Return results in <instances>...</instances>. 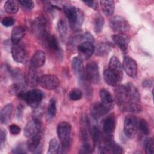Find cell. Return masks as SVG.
<instances>
[{
    "label": "cell",
    "mask_w": 154,
    "mask_h": 154,
    "mask_svg": "<svg viewBox=\"0 0 154 154\" xmlns=\"http://www.w3.org/2000/svg\"><path fill=\"white\" fill-rule=\"evenodd\" d=\"M153 84V81L150 79H145L143 82V85L144 88H149L150 87H152Z\"/></svg>",
    "instance_id": "7dc6e473"
},
{
    "label": "cell",
    "mask_w": 154,
    "mask_h": 154,
    "mask_svg": "<svg viewBox=\"0 0 154 154\" xmlns=\"http://www.w3.org/2000/svg\"><path fill=\"white\" fill-rule=\"evenodd\" d=\"M137 131V118L133 115H128L124 119V133L129 138H133Z\"/></svg>",
    "instance_id": "8992f818"
},
{
    "label": "cell",
    "mask_w": 154,
    "mask_h": 154,
    "mask_svg": "<svg viewBox=\"0 0 154 154\" xmlns=\"http://www.w3.org/2000/svg\"><path fill=\"white\" fill-rule=\"evenodd\" d=\"M153 140L152 138H147L144 141V147L146 153L152 154L154 153Z\"/></svg>",
    "instance_id": "f35d334b"
},
{
    "label": "cell",
    "mask_w": 154,
    "mask_h": 154,
    "mask_svg": "<svg viewBox=\"0 0 154 154\" xmlns=\"http://www.w3.org/2000/svg\"><path fill=\"white\" fill-rule=\"evenodd\" d=\"M13 105L11 103H8L5 105L1 110L0 112V120L1 123L7 124L10 119L12 113Z\"/></svg>",
    "instance_id": "cb8c5ba5"
},
{
    "label": "cell",
    "mask_w": 154,
    "mask_h": 154,
    "mask_svg": "<svg viewBox=\"0 0 154 154\" xmlns=\"http://www.w3.org/2000/svg\"><path fill=\"white\" fill-rule=\"evenodd\" d=\"M112 108V106L106 105L102 102H97L91 105L90 114L94 119H98L106 114Z\"/></svg>",
    "instance_id": "8fae6325"
},
{
    "label": "cell",
    "mask_w": 154,
    "mask_h": 154,
    "mask_svg": "<svg viewBox=\"0 0 154 154\" xmlns=\"http://www.w3.org/2000/svg\"><path fill=\"white\" fill-rule=\"evenodd\" d=\"M126 85L128 87L130 101L138 103L140 100V95L137 88L131 83H127Z\"/></svg>",
    "instance_id": "f546056e"
},
{
    "label": "cell",
    "mask_w": 154,
    "mask_h": 154,
    "mask_svg": "<svg viewBox=\"0 0 154 154\" xmlns=\"http://www.w3.org/2000/svg\"><path fill=\"white\" fill-rule=\"evenodd\" d=\"M42 117V109L39 106H37L34 108V111L32 112V119L41 122Z\"/></svg>",
    "instance_id": "ab89813d"
},
{
    "label": "cell",
    "mask_w": 154,
    "mask_h": 154,
    "mask_svg": "<svg viewBox=\"0 0 154 154\" xmlns=\"http://www.w3.org/2000/svg\"><path fill=\"white\" fill-rule=\"evenodd\" d=\"M115 97L117 104L122 107L126 103L130 102L129 90L127 85H118L115 89Z\"/></svg>",
    "instance_id": "52a82bcc"
},
{
    "label": "cell",
    "mask_w": 154,
    "mask_h": 154,
    "mask_svg": "<svg viewBox=\"0 0 154 154\" xmlns=\"http://www.w3.org/2000/svg\"><path fill=\"white\" fill-rule=\"evenodd\" d=\"M77 51L79 54V58L82 60H86L93 54L95 51V47L92 42L84 41L78 45Z\"/></svg>",
    "instance_id": "ba28073f"
},
{
    "label": "cell",
    "mask_w": 154,
    "mask_h": 154,
    "mask_svg": "<svg viewBox=\"0 0 154 154\" xmlns=\"http://www.w3.org/2000/svg\"><path fill=\"white\" fill-rule=\"evenodd\" d=\"M26 87L23 83L18 82V83H14L10 85L8 91L9 93L13 95L19 97L20 94L25 91Z\"/></svg>",
    "instance_id": "83f0119b"
},
{
    "label": "cell",
    "mask_w": 154,
    "mask_h": 154,
    "mask_svg": "<svg viewBox=\"0 0 154 154\" xmlns=\"http://www.w3.org/2000/svg\"><path fill=\"white\" fill-rule=\"evenodd\" d=\"M9 131L13 135H17L20 132V128L16 124H11L9 126Z\"/></svg>",
    "instance_id": "f6af8a7d"
},
{
    "label": "cell",
    "mask_w": 154,
    "mask_h": 154,
    "mask_svg": "<svg viewBox=\"0 0 154 154\" xmlns=\"http://www.w3.org/2000/svg\"><path fill=\"white\" fill-rule=\"evenodd\" d=\"M13 59L19 63H26L28 59L27 52L23 46L20 45H13L11 50Z\"/></svg>",
    "instance_id": "7c38bea8"
},
{
    "label": "cell",
    "mask_w": 154,
    "mask_h": 154,
    "mask_svg": "<svg viewBox=\"0 0 154 154\" xmlns=\"http://www.w3.org/2000/svg\"><path fill=\"white\" fill-rule=\"evenodd\" d=\"M57 28L61 40L63 42H66L68 35V28L65 20L60 19L57 23Z\"/></svg>",
    "instance_id": "f1b7e54d"
},
{
    "label": "cell",
    "mask_w": 154,
    "mask_h": 154,
    "mask_svg": "<svg viewBox=\"0 0 154 154\" xmlns=\"http://www.w3.org/2000/svg\"><path fill=\"white\" fill-rule=\"evenodd\" d=\"M39 78L35 69H31L26 77V82L30 87L36 86L39 84Z\"/></svg>",
    "instance_id": "4316f807"
},
{
    "label": "cell",
    "mask_w": 154,
    "mask_h": 154,
    "mask_svg": "<svg viewBox=\"0 0 154 154\" xmlns=\"http://www.w3.org/2000/svg\"><path fill=\"white\" fill-rule=\"evenodd\" d=\"M64 13L69 22L71 28L74 31L81 29L84 22V14L78 8L72 4H65L63 6Z\"/></svg>",
    "instance_id": "6da1fadb"
},
{
    "label": "cell",
    "mask_w": 154,
    "mask_h": 154,
    "mask_svg": "<svg viewBox=\"0 0 154 154\" xmlns=\"http://www.w3.org/2000/svg\"><path fill=\"white\" fill-rule=\"evenodd\" d=\"M92 152L93 148L91 146L82 144V146L79 149V153H91Z\"/></svg>",
    "instance_id": "ee69618b"
},
{
    "label": "cell",
    "mask_w": 154,
    "mask_h": 154,
    "mask_svg": "<svg viewBox=\"0 0 154 154\" xmlns=\"http://www.w3.org/2000/svg\"><path fill=\"white\" fill-rule=\"evenodd\" d=\"M109 25L114 31L119 32H125L130 28L128 21L120 16L113 17L109 22Z\"/></svg>",
    "instance_id": "30bf717a"
},
{
    "label": "cell",
    "mask_w": 154,
    "mask_h": 154,
    "mask_svg": "<svg viewBox=\"0 0 154 154\" xmlns=\"http://www.w3.org/2000/svg\"><path fill=\"white\" fill-rule=\"evenodd\" d=\"M44 45L52 52H54L58 55L61 54V49L59 45L57 37L54 35L48 34L43 40Z\"/></svg>",
    "instance_id": "5bb4252c"
},
{
    "label": "cell",
    "mask_w": 154,
    "mask_h": 154,
    "mask_svg": "<svg viewBox=\"0 0 154 154\" xmlns=\"http://www.w3.org/2000/svg\"><path fill=\"white\" fill-rule=\"evenodd\" d=\"M69 96L72 100H78L82 98V92L78 88H73L70 91Z\"/></svg>",
    "instance_id": "74e56055"
},
{
    "label": "cell",
    "mask_w": 154,
    "mask_h": 154,
    "mask_svg": "<svg viewBox=\"0 0 154 154\" xmlns=\"http://www.w3.org/2000/svg\"><path fill=\"white\" fill-rule=\"evenodd\" d=\"M19 2L23 8H25L26 10H31L34 7V2L31 0H20Z\"/></svg>",
    "instance_id": "b9f144b4"
},
{
    "label": "cell",
    "mask_w": 154,
    "mask_h": 154,
    "mask_svg": "<svg viewBox=\"0 0 154 154\" xmlns=\"http://www.w3.org/2000/svg\"><path fill=\"white\" fill-rule=\"evenodd\" d=\"M46 54L42 50L37 51L31 59V66L33 69L42 67L45 63Z\"/></svg>",
    "instance_id": "ac0fdd59"
},
{
    "label": "cell",
    "mask_w": 154,
    "mask_h": 154,
    "mask_svg": "<svg viewBox=\"0 0 154 154\" xmlns=\"http://www.w3.org/2000/svg\"><path fill=\"white\" fill-rule=\"evenodd\" d=\"M108 69L114 72L118 77L122 80L123 78V67L119 58L116 56H112L109 61Z\"/></svg>",
    "instance_id": "2e32d148"
},
{
    "label": "cell",
    "mask_w": 154,
    "mask_h": 154,
    "mask_svg": "<svg viewBox=\"0 0 154 154\" xmlns=\"http://www.w3.org/2000/svg\"><path fill=\"white\" fill-rule=\"evenodd\" d=\"M104 25V18L100 14L95 15L93 20L94 30L96 33H99L102 31Z\"/></svg>",
    "instance_id": "1f68e13d"
},
{
    "label": "cell",
    "mask_w": 154,
    "mask_h": 154,
    "mask_svg": "<svg viewBox=\"0 0 154 154\" xmlns=\"http://www.w3.org/2000/svg\"><path fill=\"white\" fill-rule=\"evenodd\" d=\"M7 140V132L6 131L1 129L0 132V147L2 149V147L5 146V143Z\"/></svg>",
    "instance_id": "7bdbcfd3"
},
{
    "label": "cell",
    "mask_w": 154,
    "mask_h": 154,
    "mask_svg": "<svg viewBox=\"0 0 154 154\" xmlns=\"http://www.w3.org/2000/svg\"><path fill=\"white\" fill-rule=\"evenodd\" d=\"M41 128V122L32 119L28 122L24 128V135L26 137L29 138L38 134Z\"/></svg>",
    "instance_id": "9a60e30c"
},
{
    "label": "cell",
    "mask_w": 154,
    "mask_h": 154,
    "mask_svg": "<svg viewBox=\"0 0 154 154\" xmlns=\"http://www.w3.org/2000/svg\"><path fill=\"white\" fill-rule=\"evenodd\" d=\"M60 147L55 138H52L49 143V148L47 153L49 154L58 153L60 152Z\"/></svg>",
    "instance_id": "8d00e7d4"
},
{
    "label": "cell",
    "mask_w": 154,
    "mask_h": 154,
    "mask_svg": "<svg viewBox=\"0 0 154 154\" xmlns=\"http://www.w3.org/2000/svg\"><path fill=\"white\" fill-rule=\"evenodd\" d=\"M14 23H15L14 19L10 16L5 17L1 20V24L5 27H10L13 25Z\"/></svg>",
    "instance_id": "60d3db41"
},
{
    "label": "cell",
    "mask_w": 154,
    "mask_h": 154,
    "mask_svg": "<svg viewBox=\"0 0 154 154\" xmlns=\"http://www.w3.org/2000/svg\"><path fill=\"white\" fill-rule=\"evenodd\" d=\"M100 4L103 13L107 16H111L114 11V1H100Z\"/></svg>",
    "instance_id": "484cf974"
},
{
    "label": "cell",
    "mask_w": 154,
    "mask_h": 154,
    "mask_svg": "<svg viewBox=\"0 0 154 154\" xmlns=\"http://www.w3.org/2000/svg\"><path fill=\"white\" fill-rule=\"evenodd\" d=\"M137 129L144 135H147L150 134V129L146 120L143 118L137 119Z\"/></svg>",
    "instance_id": "e575fe53"
},
{
    "label": "cell",
    "mask_w": 154,
    "mask_h": 154,
    "mask_svg": "<svg viewBox=\"0 0 154 154\" xmlns=\"http://www.w3.org/2000/svg\"><path fill=\"white\" fill-rule=\"evenodd\" d=\"M113 46L109 42H102L98 44L95 48V52L97 56L103 57L108 55L111 51Z\"/></svg>",
    "instance_id": "603a6c76"
},
{
    "label": "cell",
    "mask_w": 154,
    "mask_h": 154,
    "mask_svg": "<svg viewBox=\"0 0 154 154\" xmlns=\"http://www.w3.org/2000/svg\"><path fill=\"white\" fill-rule=\"evenodd\" d=\"M84 78L85 81L93 84L99 82L100 75L98 65L96 62H90L84 67Z\"/></svg>",
    "instance_id": "5b68a950"
},
{
    "label": "cell",
    "mask_w": 154,
    "mask_h": 154,
    "mask_svg": "<svg viewBox=\"0 0 154 154\" xmlns=\"http://www.w3.org/2000/svg\"><path fill=\"white\" fill-rule=\"evenodd\" d=\"M57 106H56V100L54 98H51L47 108V114L49 118H53L56 115Z\"/></svg>",
    "instance_id": "d590c367"
},
{
    "label": "cell",
    "mask_w": 154,
    "mask_h": 154,
    "mask_svg": "<svg viewBox=\"0 0 154 154\" xmlns=\"http://www.w3.org/2000/svg\"><path fill=\"white\" fill-rule=\"evenodd\" d=\"M103 75L105 82L110 86L116 87L122 81L117 75L111 71L109 69H106L103 71Z\"/></svg>",
    "instance_id": "ffe728a7"
},
{
    "label": "cell",
    "mask_w": 154,
    "mask_h": 154,
    "mask_svg": "<svg viewBox=\"0 0 154 154\" xmlns=\"http://www.w3.org/2000/svg\"><path fill=\"white\" fill-rule=\"evenodd\" d=\"M32 30L34 34L42 40L49 34L47 31V20L44 16L39 15L34 19Z\"/></svg>",
    "instance_id": "277c9868"
},
{
    "label": "cell",
    "mask_w": 154,
    "mask_h": 154,
    "mask_svg": "<svg viewBox=\"0 0 154 154\" xmlns=\"http://www.w3.org/2000/svg\"><path fill=\"white\" fill-rule=\"evenodd\" d=\"M112 38L122 51H125L127 49L129 43V38L127 35L123 34H118L112 35Z\"/></svg>",
    "instance_id": "44dd1931"
},
{
    "label": "cell",
    "mask_w": 154,
    "mask_h": 154,
    "mask_svg": "<svg viewBox=\"0 0 154 154\" xmlns=\"http://www.w3.org/2000/svg\"><path fill=\"white\" fill-rule=\"evenodd\" d=\"M122 67L129 76L133 78L137 77L138 72L137 64L132 58L125 57L123 59Z\"/></svg>",
    "instance_id": "4fadbf2b"
},
{
    "label": "cell",
    "mask_w": 154,
    "mask_h": 154,
    "mask_svg": "<svg viewBox=\"0 0 154 154\" xmlns=\"http://www.w3.org/2000/svg\"><path fill=\"white\" fill-rule=\"evenodd\" d=\"M99 96L101 102L103 103L112 106L113 97L108 90L105 88H102L99 91Z\"/></svg>",
    "instance_id": "4dcf8cb0"
},
{
    "label": "cell",
    "mask_w": 154,
    "mask_h": 154,
    "mask_svg": "<svg viewBox=\"0 0 154 154\" xmlns=\"http://www.w3.org/2000/svg\"><path fill=\"white\" fill-rule=\"evenodd\" d=\"M122 109L126 111H130L134 113H138L141 111V107L137 102H130L122 107Z\"/></svg>",
    "instance_id": "d6a6232c"
},
{
    "label": "cell",
    "mask_w": 154,
    "mask_h": 154,
    "mask_svg": "<svg viewBox=\"0 0 154 154\" xmlns=\"http://www.w3.org/2000/svg\"><path fill=\"white\" fill-rule=\"evenodd\" d=\"M18 97L24 100L31 107L35 108L39 106L43 98V93L39 89H33L25 91Z\"/></svg>",
    "instance_id": "3957f363"
},
{
    "label": "cell",
    "mask_w": 154,
    "mask_h": 154,
    "mask_svg": "<svg viewBox=\"0 0 154 154\" xmlns=\"http://www.w3.org/2000/svg\"><path fill=\"white\" fill-rule=\"evenodd\" d=\"M83 2L87 6H88L89 7L94 9V10H96L97 7H98V3H97V1H83Z\"/></svg>",
    "instance_id": "bcb514c9"
},
{
    "label": "cell",
    "mask_w": 154,
    "mask_h": 154,
    "mask_svg": "<svg viewBox=\"0 0 154 154\" xmlns=\"http://www.w3.org/2000/svg\"><path fill=\"white\" fill-rule=\"evenodd\" d=\"M29 139L26 143V147L28 151L31 152H34L39 147L40 144L41 137L39 134L34 135V136L28 138Z\"/></svg>",
    "instance_id": "d4e9b609"
},
{
    "label": "cell",
    "mask_w": 154,
    "mask_h": 154,
    "mask_svg": "<svg viewBox=\"0 0 154 154\" xmlns=\"http://www.w3.org/2000/svg\"><path fill=\"white\" fill-rule=\"evenodd\" d=\"M12 153H26V152L25 151V150H23V149L21 147H17L15 149H13V150L12 151Z\"/></svg>",
    "instance_id": "c3c4849f"
},
{
    "label": "cell",
    "mask_w": 154,
    "mask_h": 154,
    "mask_svg": "<svg viewBox=\"0 0 154 154\" xmlns=\"http://www.w3.org/2000/svg\"><path fill=\"white\" fill-rule=\"evenodd\" d=\"M39 84L43 88L51 90L57 88L59 86L60 81L54 75L46 74L39 78Z\"/></svg>",
    "instance_id": "9c48e42d"
},
{
    "label": "cell",
    "mask_w": 154,
    "mask_h": 154,
    "mask_svg": "<svg viewBox=\"0 0 154 154\" xmlns=\"http://www.w3.org/2000/svg\"><path fill=\"white\" fill-rule=\"evenodd\" d=\"M71 125L66 121L58 123L57 126V133L62 147L67 149L70 146Z\"/></svg>",
    "instance_id": "7a4b0ae2"
},
{
    "label": "cell",
    "mask_w": 154,
    "mask_h": 154,
    "mask_svg": "<svg viewBox=\"0 0 154 154\" xmlns=\"http://www.w3.org/2000/svg\"><path fill=\"white\" fill-rule=\"evenodd\" d=\"M4 9L8 14H14L18 11V5L15 1L8 0L4 4Z\"/></svg>",
    "instance_id": "836d02e7"
},
{
    "label": "cell",
    "mask_w": 154,
    "mask_h": 154,
    "mask_svg": "<svg viewBox=\"0 0 154 154\" xmlns=\"http://www.w3.org/2000/svg\"><path fill=\"white\" fill-rule=\"evenodd\" d=\"M72 63V69L79 81L82 82L85 81L84 78V67L82 60L79 57H75Z\"/></svg>",
    "instance_id": "e0dca14e"
},
{
    "label": "cell",
    "mask_w": 154,
    "mask_h": 154,
    "mask_svg": "<svg viewBox=\"0 0 154 154\" xmlns=\"http://www.w3.org/2000/svg\"><path fill=\"white\" fill-rule=\"evenodd\" d=\"M25 34V28L22 26H17L14 27L11 31V40L13 45H17Z\"/></svg>",
    "instance_id": "7402d4cb"
},
{
    "label": "cell",
    "mask_w": 154,
    "mask_h": 154,
    "mask_svg": "<svg viewBox=\"0 0 154 154\" xmlns=\"http://www.w3.org/2000/svg\"><path fill=\"white\" fill-rule=\"evenodd\" d=\"M116 124V120L114 115L111 114L108 116L103 120L102 129L106 134H112L114 131Z\"/></svg>",
    "instance_id": "d6986e66"
}]
</instances>
